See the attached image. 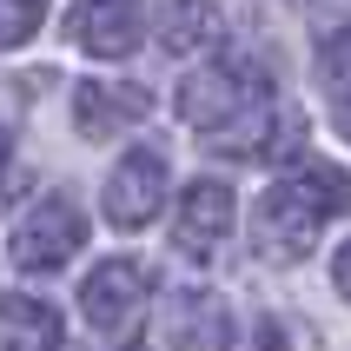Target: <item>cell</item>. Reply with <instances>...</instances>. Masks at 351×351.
Wrapping results in <instances>:
<instances>
[{
	"instance_id": "6da1fadb",
	"label": "cell",
	"mask_w": 351,
	"mask_h": 351,
	"mask_svg": "<svg viewBox=\"0 0 351 351\" xmlns=\"http://www.w3.org/2000/svg\"><path fill=\"white\" fill-rule=\"evenodd\" d=\"M351 213V173L345 166H325V159H305L292 179H272L252 206V245L278 265H292L318 245L325 219Z\"/></svg>"
},
{
	"instance_id": "7a4b0ae2",
	"label": "cell",
	"mask_w": 351,
	"mask_h": 351,
	"mask_svg": "<svg viewBox=\"0 0 351 351\" xmlns=\"http://www.w3.org/2000/svg\"><path fill=\"white\" fill-rule=\"evenodd\" d=\"M258 99H272V86H265L258 66H245V60H213V66L186 73V86H179V119L199 126V133H226L239 113H252Z\"/></svg>"
},
{
	"instance_id": "3957f363",
	"label": "cell",
	"mask_w": 351,
	"mask_h": 351,
	"mask_svg": "<svg viewBox=\"0 0 351 351\" xmlns=\"http://www.w3.org/2000/svg\"><path fill=\"white\" fill-rule=\"evenodd\" d=\"M80 245H86V213H80L73 199H40L34 213L14 226L7 258H14L20 272H53V265H66Z\"/></svg>"
},
{
	"instance_id": "277c9868",
	"label": "cell",
	"mask_w": 351,
	"mask_h": 351,
	"mask_svg": "<svg viewBox=\"0 0 351 351\" xmlns=\"http://www.w3.org/2000/svg\"><path fill=\"white\" fill-rule=\"evenodd\" d=\"M146 298H153V272H146L139 258H106V265H93L86 285H80V312H86L93 332L113 338V332H133L139 325Z\"/></svg>"
},
{
	"instance_id": "5b68a950",
	"label": "cell",
	"mask_w": 351,
	"mask_h": 351,
	"mask_svg": "<svg viewBox=\"0 0 351 351\" xmlns=\"http://www.w3.org/2000/svg\"><path fill=\"white\" fill-rule=\"evenodd\" d=\"M159 206H166V153H153V146L119 153V166L106 173V219L119 232H139L159 219Z\"/></svg>"
},
{
	"instance_id": "8992f818",
	"label": "cell",
	"mask_w": 351,
	"mask_h": 351,
	"mask_svg": "<svg viewBox=\"0 0 351 351\" xmlns=\"http://www.w3.org/2000/svg\"><path fill=\"white\" fill-rule=\"evenodd\" d=\"M232 186L226 179H193L173 206V245L186 258H213L226 239H232Z\"/></svg>"
},
{
	"instance_id": "52a82bcc",
	"label": "cell",
	"mask_w": 351,
	"mask_h": 351,
	"mask_svg": "<svg viewBox=\"0 0 351 351\" xmlns=\"http://www.w3.org/2000/svg\"><path fill=\"white\" fill-rule=\"evenodd\" d=\"M153 113V93L133 80H80L73 86V126L86 139H113L119 126H139Z\"/></svg>"
},
{
	"instance_id": "ba28073f",
	"label": "cell",
	"mask_w": 351,
	"mask_h": 351,
	"mask_svg": "<svg viewBox=\"0 0 351 351\" xmlns=\"http://www.w3.org/2000/svg\"><path fill=\"white\" fill-rule=\"evenodd\" d=\"M166 338H173V351H232L239 325H232V305H226V292H206V285H193V292H173Z\"/></svg>"
},
{
	"instance_id": "9c48e42d",
	"label": "cell",
	"mask_w": 351,
	"mask_h": 351,
	"mask_svg": "<svg viewBox=\"0 0 351 351\" xmlns=\"http://www.w3.org/2000/svg\"><path fill=\"white\" fill-rule=\"evenodd\" d=\"M66 34L80 40V53L93 60H126L139 53V34H146V14L139 7H66Z\"/></svg>"
},
{
	"instance_id": "30bf717a",
	"label": "cell",
	"mask_w": 351,
	"mask_h": 351,
	"mask_svg": "<svg viewBox=\"0 0 351 351\" xmlns=\"http://www.w3.org/2000/svg\"><path fill=\"white\" fill-rule=\"evenodd\" d=\"M66 325L47 298H20V292H0V351H60Z\"/></svg>"
},
{
	"instance_id": "8fae6325",
	"label": "cell",
	"mask_w": 351,
	"mask_h": 351,
	"mask_svg": "<svg viewBox=\"0 0 351 351\" xmlns=\"http://www.w3.org/2000/svg\"><path fill=\"white\" fill-rule=\"evenodd\" d=\"M40 20H47V7H34V0H0V53L7 47H27Z\"/></svg>"
},
{
	"instance_id": "7c38bea8",
	"label": "cell",
	"mask_w": 351,
	"mask_h": 351,
	"mask_svg": "<svg viewBox=\"0 0 351 351\" xmlns=\"http://www.w3.org/2000/svg\"><path fill=\"white\" fill-rule=\"evenodd\" d=\"M318 80H351V27H332L318 47Z\"/></svg>"
},
{
	"instance_id": "4fadbf2b",
	"label": "cell",
	"mask_w": 351,
	"mask_h": 351,
	"mask_svg": "<svg viewBox=\"0 0 351 351\" xmlns=\"http://www.w3.org/2000/svg\"><path fill=\"white\" fill-rule=\"evenodd\" d=\"M159 27H166V47H173V53H186V40L206 34V27H213V14H206V7H179V14H159Z\"/></svg>"
},
{
	"instance_id": "5bb4252c",
	"label": "cell",
	"mask_w": 351,
	"mask_h": 351,
	"mask_svg": "<svg viewBox=\"0 0 351 351\" xmlns=\"http://www.w3.org/2000/svg\"><path fill=\"white\" fill-rule=\"evenodd\" d=\"M252 351H292L285 345V332H278V318L265 312V318H252Z\"/></svg>"
},
{
	"instance_id": "9a60e30c",
	"label": "cell",
	"mask_w": 351,
	"mask_h": 351,
	"mask_svg": "<svg viewBox=\"0 0 351 351\" xmlns=\"http://www.w3.org/2000/svg\"><path fill=\"white\" fill-rule=\"evenodd\" d=\"M332 285H338V298H351V239L332 252Z\"/></svg>"
},
{
	"instance_id": "2e32d148",
	"label": "cell",
	"mask_w": 351,
	"mask_h": 351,
	"mask_svg": "<svg viewBox=\"0 0 351 351\" xmlns=\"http://www.w3.org/2000/svg\"><path fill=\"white\" fill-rule=\"evenodd\" d=\"M332 133H338V139H351V93H338V99H332Z\"/></svg>"
},
{
	"instance_id": "e0dca14e",
	"label": "cell",
	"mask_w": 351,
	"mask_h": 351,
	"mask_svg": "<svg viewBox=\"0 0 351 351\" xmlns=\"http://www.w3.org/2000/svg\"><path fill=\"white\" fill-rule=\"evenodd\" d=\"M7 159H14V133L0 126V179H7Z\"/></svg>"
}]
</instances>
